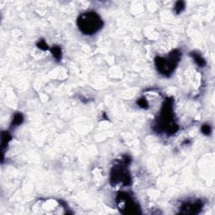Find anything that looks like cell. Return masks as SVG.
Returning <instances> with one entry per match:
<instances>
[{
    "label": "cell",
    "mask_w": 215,
    "mask_h": 215,
    "mask_svg": "<svg viewBox=\"0 0 215 215\" xmlns=\"http://www.w3.org/2000/svg\"><path fill=\"white\" fill-rule=\"evenodd\" d=\"M172 104L173 102L170 98H166L157 122V128L160 131L166 132L167 134L176 133V131L178 129L174 121Z\"/></svg>",
    "instance_id": "1"
},
{
    "label": "cell",
    "mask_w": 215,
    "mask_h": 215,
    "mask_svg": "<svg viewBox=\"0 0 215 215\" xmlns=\"http://www.w3.org/2000/svg\"><path fill=\"white\" fill-rule=\"evenodd\" d=\"M77 26L85 34H95L103 26V20L97 13L87 12L81 14L77 19Z\"/></svg>",
    "instance_id": "2"
},
{
    "label": "cell",
    "mask_w": 215,
    "mask_h": 215,
    "mask_svg": "<svg viewBox=\"0 0 215 215\" xmlns=\"http://www.w3.org/2000/svg\"><path fill=\"white\" fill-rule=\"evenodd\" d=\"M180 58L181 53L177 50L172 51L170 54H168L167 56L165 57L157 56L155 60L156 69L161 74L168 76L175 70L180 61Z\"/></svg>",
    "instance_id": "3"
},
{
    "label": "cell",
    "mask_w": 215,
    "mask_h": 215,
    "mask_svg": "<svg viewBox=\"0 0 215 215\" xmlns=\"http://www.w3.org/2000/svg\"><path fill=\"white\" fill-rule=\"evenodd\" d=\"M117 203L118 208L124 214H140L138 204L134 201L130 195L127 193H120L117 197Z\"/></svg>",
    "instance_id": "4"
},
{
    "label": "cell",
    "mask_w": 215,
    "mask_h": 215,
    "mask_svg": "<svg viewBox=\"0 0 215 215\" xmlns=\"http://www.w3.org/2000/svg\"><path fill=\"white\" fill-rule=\"evenodd\" d=\"M128 164V159L121 161L120 164L115 166L111 172V181L112 183H122L124 185H129L130 183V176L125 168Z\"/></svg>",
    "instance_id": "5"
},
{
    "label": "cell",
    "mask_w": 215,
    "mask_h": 215,
    "mask_svg": "<svg viewBox=\"0 0 215 215\" xmlns=\"http://www.w3.org/2000/svg\"><path fill=\"white\" fill-rule=\"evenodd\" d=\"M202 208V203L200 201L193 202H186L183 203L180 210L181 214H198Z\"/></svg>",
    "instance_id": "6"
},
{
    "label": "cell",
    "mask_w": 215,
    "mask_h": 215,
    "mask_svg": "<svg viewBox=\"0 0 215 215\" xmlns=\"http://www.w3.org/2000/svg\"><path fill=\"white\" fill-rule=\"evenodd\" d=\"M191 55L193 57L194 61H196V63L198 64V66H200V67H204V66H205L206 62H205L204 59L202 58L201 55H198V54H197V53H192V54H191Z\"/></svg>",
    "instance_id": "7"
},
{
    "label": "cell",
    "mask_w": 215,
    "mask_h": 215,
    "mask_svg": "<svg viewBox=\"0 0 215 215\" xmlns=\"http://www.w3.org/2000/svg\"><path fill=\"white\" fill-rule=\"evenodd\" d=\"M51 52H52V55L55 59L58 60V61L61 59V50L60 47L53 46L51 48Z\"/></svg>",
    "instance_id": "8"
},
{
    "label": "cell",
    "mask_w": 215,
    "mask_h": 215,
    "mask_svg": "<svg viewBox=\"0 0 215 215\" xmlns=\"http://www.w3.org/2000/svg\"><path fill=\"white\" fill-rule=\"evenodd\" d=\"M10 139H11V136L9 135L8 132H3L2 133V148L3 149L8 145Z\"/></svg>",
    "instance_id": "9"
},
{
    "label": "cell",
    "mask_w": 215,
    "mask_h": 215,
    "mask_svg": "<svg viewBox=\"0 0 215 215\" xmlns=\"http://www.w3.org/2000/svg\"><path fill=\"white\" fill-rule=\"evenodd\" d=\"M23 120H24L23 115L21 114H16L13 117L12 125H19L23 122Z\"/></svg>",
    "instance_id": "10"
},
{
    "label": "cell",
    "mask_w": 215,
    "mask_h": 215,
    "mask_svg": "<svg viewBox=\"0 0 215 215\" xmlns=\"http://www.w3.org/2000/svg\"><path fill=\"white\" fill-rule=\"evenodd\" d=\"M184 9V3H183V2H181V1L177 2V4H176V6H175V11H176L177 13H179L180 12L182 11V9Z\"/></svg>",
    "instance_id": "11"
},
{
    "label": "cell",
    "mask_w": 215,
    "mask_h": 215,
    "mask_svg": "<svg viewBox=\"0 0 215 215\" xmlns=\"http://www.w3.org/2000/svg\"><path fill=\"white\" fill-rule=\"evenodd\" d=\"M202 132L204 135H210L211 133V127L208 124H203L202 126Z\"/></svg>",
    "instance_id": "12"
},
{
    "label": "cell",
    "mask_w": 215,
    "mask_h": 215,
    "mask_svg": "<svg viewBox=\"0 0 215 215\" xmlns=\"http://www.w3.org/2000/svg\"><path fill=\"white\" fill-rule=\"evenodd\" d=\"M37 46L39 48H40V49H42V50H47L48 49V46H47V44L46 43L45 40H40L38 43H37Z\"/></svg>",
    "instance_id": "13"
},
{
    "label": "cell",
    "mask_w": 215,
    "mask_h": 215,
    "mask_svg": "<svg viewBox=\"0 0 215 215\" xmlns=\"http://www.w3.org/2000/svg\"><path fill=\"white\" fill-rule=\"evenodd\" d=\"M138 104H139V107H141V108H146L148 106V103L145 99L142 98V99H139V101H138Z\"/></svg>",
    "instance_id": "14"
}]
</instances>
